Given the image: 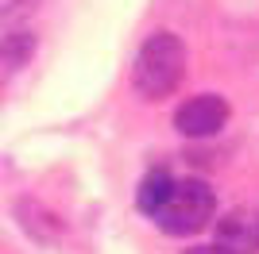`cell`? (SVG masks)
<instances>
[{
  "mask_svg": "<svg viewBox=\"0 0 259 254\" xmlns=\"http://www.w3.org/2000/svg\"><path fill=\"white\" fill-rule=\"evenodd\" d=\"M182 77H186V42L174 31L147 35L136 54V66H132L136 93L147 100H166L170 93H178Z\"/></svg>",
  "mask_w": 259,
  "mask_h": 254,
  "instance_id": "cell-1",
  "label": "cell"
},
{
  "mask_svg": "<svg viewBox=\"0 0 259 254\" xmlns=\"http://www.w3.org/2000/svg\"><path fill=\"white\" fill-rule=\"evenodd\" d=\"M213 212H217V193L201 177H186V181H174L170 197H166V204L159 208L155 220H159V227L166 235L186 239V235L205 231Z\"/></svg>",
  "mask_w": 259,
  "mask_h": 254,
  "instance_id": "cell-2",
  "label": "cell"
},
{
  "mask_svg": "<svg viewBox=\"0 0 259 254\" xmlns=\"http://www.w3.org/2000/svg\"><path fill=\"white\" fill-rule=\"evenodd\" d=\"M228 116H232V108H228V100L221 93H197L186 104L174 108V127L186 139H213V135H221Z\"/></svg>",
  "mask_w": 259,
  "mask_h": 254,
  "instance_id": "cell-3",
  "label": "cell"
},
{
  "mask_svg": "<svg viewBox=\"0 0 259 254\" xmlns=\"http://www.w3.org/2000/svg\"><path fill=\"white\" fill-rule=\"evenodd\" d=\"M217 246L228 254H259V208H228L217 220Z\"/></svg>",
  "mask_w": 259,
  "mask_h": 254,
  "instance_id": "cell-4",
  "label": "cell"
},
{
  "mask_svg": "<svg viewBox=\"0 0 259 254\" xmlns=\"http://www.w3.org/2000/svg\"><path fill=\"white\" fill-rule=\"evenodd\" d=\"M16 220H20L27 239H35L43 246H58L66 239V220L47 201H39V197H20L16 201Z\"/></svg>",
  "mask_w": 259,
  "mask_h": 254,
  "instance_id": "cell-5",
  "label": "cell"
},
{
  "mask_svg": "<svg viewBox=\"0 0 259 254\" xmlns=\"http://www.w3.org/2000/svg\"><path fill=\"white\" fill-rule=\"evenodd\" d=\"M35 50H39V35L27 31V27H16V31L0 35V81L20 74L23 66L35 58Z\"/></svg>",
  "mask_w": 259,
  "mask_h": 254,
  "instance_id": "cell-6",
  "label": "cell"
},
{
  "mask_svg": "<svg viewBox=\"0 0 259 254\" xmlns=\"http://www.w3.org/2000/svg\"><path fill=\"white\" fill-rule=\"evenodd\" d=\"M170 189H174V177H170V173H166V169H151V173L140 181V193H136V204H140V212H147V216H159V208L166 204Z\"/></svg>",
  "mask_w": 259,
  "mask_h": 254,
  "instance_id": "cell-7",
  "label": "cell"
},
{
  "mask_svg": "<svg viewBox=\"0 0 259 254\" xmlns=\"http://www.w3.org/2000/svg\"><path fill=\"white\" fill-rule=\"evenodd\" d=\"M47 0H0V23H23L43 8Z\"/></svg>",
  "mask_w": 259,
  "mask_h": 254,
  "instance_id": "cell-8",
  "label": "cell"
},
{
  "mask_svg": "<svg viewBox=\"0 0 259 254\" xmlns=\"http://www.w3.org/2000/svg\"><path fill=\"white\" fill-rule=\"evenodd\" d=\"M182 254H228L225 246H217V243H201V246H186Z\"/></svg>",
  "mask_w": 259,
  "mask_h": 254,
  "instance_id": "cell-9",
  "label": "cell"
}]
</instances>
